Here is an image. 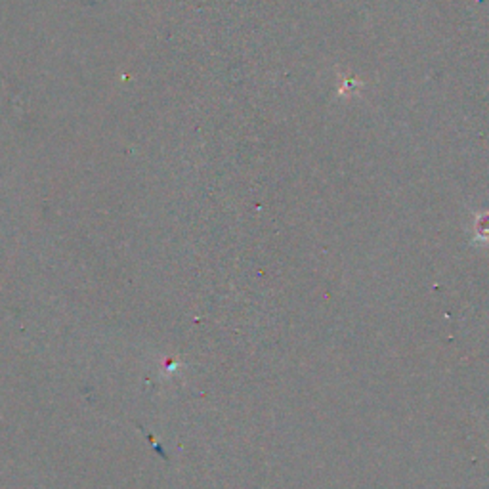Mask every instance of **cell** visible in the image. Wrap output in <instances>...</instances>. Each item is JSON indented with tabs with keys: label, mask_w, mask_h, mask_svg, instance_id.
Wrapping results in <instances>:
<instances>
[]
</instances>
